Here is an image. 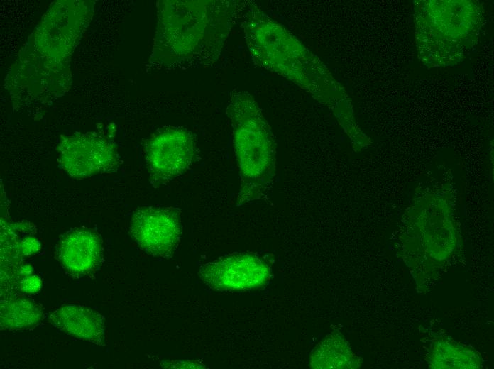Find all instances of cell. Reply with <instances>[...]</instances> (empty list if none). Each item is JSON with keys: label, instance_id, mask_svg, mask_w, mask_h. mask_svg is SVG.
I'll use <instances>...</instances> for the list:
<instances>
[{"label": "cell", "instance_id": "277c9868", "mask_svg": "<svg viewBox=\"0 0 494 369\" xmlns=\"http://www.w3.org/2000/svg\"><path fill=\"white\" fill-rule=\"evenodd\" d=\"M192 133L182 127L167 128L153 137L146 148L149 172L158 182H167L185 172L195 154Z\"/></svg>", "mask_w": 494, "mask_h": 369}, {"label": "cell", "instance_id": "5b68a950", "mask_svg": "<svg viewBox=\"0 0 494 369\" xmlns=\"http://www.w3.org/2000/svg\"><path fill=\"white\" fill-rule=\"evenodd\" d=\"M202 280L216 290H244L263 286L270 270L258 257L246 253L233 255L207 263L199 271Z\"/></svg>", "mask_w": 494, "mask_h": 369}, {"label": "cell", "instance_id": "ba28073f", "mask_svg": "<svg viewBox=\"0 0 494 369\" xmlns=\"http://www.w3.org/2000/svg\"><path fill=\"white\" fill-rule=\"evenodd\" d=\"M49 320L55 328L75 338L104 345V319L92 309L63 305L50 314Z\"/></svg>", "mask_w": 494, "mask_h": 369}, {"label": "cell", "instance_id": "3957f363", "mask_svg": "<svg viewBox=\"0 0 494 369\" xmlns=\"http://www.w3.org/2000/svg\"><path fill=\"white\" fill-rule=\"evenodd\" d=\"M130 234L146 253L170 258L177 248L182 232L179 213L173 208L142 207L133 214Z\"/></svg>", "mask_w": 494, "mask_h": 369}, {"label": "cell", "instance_id": "8992f818", "mask_svg": "<svg viewBox=\"0 0 494 369\" xmlns=\"http://www.w3.org/2000/svg\"><path fill=\"white\" fill-rule=\"evenodd\" d=\"M59 149L62 167L74 177H87L106 171L116 162V154L111 144L93 135L65 138Z\"/></svg>", "mask_w": 494, "mask_h": 369}, {"label": "cell", "instance_id": "7a4b0ae2", "mask_svg": "<svg viewBox=\"0 0 494 369\" xmlns=\"http://www.w3.org/2000/svg\"><path fill=\"white\" fill-rule=\"evenodd\" d=\"M227 114L233 126L234 145L243 187L256 197L270 182L274 168L271 135L253 99L243 92L232 94Z\"/></svg>", "mask_w": 494, "mask_h": 369}, {"label": "cell", "instance_id": "6da1fadb", "mask_svg": "<svg viewBox=\"0 0 494 369\" xmlns=\"http://www.w3.org/2000/svg\"><path fill=\"white\" fill-rule=\"evenodd\" d=\"M216 1H164L160 9L155 55L164 65L208 63L226 37L229 13Z\"/></svg>", "mask_w": 494, "mask_h": 369}, {"label": "cell", "instance_id": "52a82bcc", "mask_svg": "<svg viewBox=\"0 0 494 369\" xmlns=\"http://www.w3.org/2000/svg\"><path fill=\"white\" fill-rule=\"evenodd\" d=\"M56 253L62 265L70 274L85 275L95 270L101 262V241L89 229L77 228L62 238Z\"/></svg>", "mask_w": 494, "mask_h": 369}, {"label": "cell", "instance_id": "7c38bea8", "mask_svg": "<svg viewBox=\"0 0 494 369\" xmlns=\"http://www.w3.org/2000/svg\"><path fill=\"white\" fill-rule=\"evenodd\" d=\"M21 290L26 293H35L41 286L42 281L37 275H26L19 282Z\"/></svg>", "mask_w": 494, "mask_h": 369}, {"label": "cell", "instance_id": "9c48e42d", "mask_svg": "<svg viewBox=\"0 0 494 369\" xmlns=\"http://www.w3.org/2000/svg\"><path fill=\"white\" fill-rule=\"evenodd\" d=\"M361 362L348 342L336 332L317 345L309 359L311 368L315 369L356 368L361 365Z\"/></svg>", "mask_w": 494, "mask_h": 369}, {"label": "cell", "instance_id": "8fae6325", "mask_svg": "<svg viewBox=\"0 0 494 369\" xmlns=\"http://www.w3.org/2000/svg\"><path fill=\"white\" fill-rule=\"evenodd\" d=\"M431 361L434 368H474L480 365L474 351L446 342L436 344Z\"/></svg>", "mask_w": 494, "mask_h": 369}, {"label": "cell", "instance_id": "30bf717a", "mask_svg": "<svg viewBox=\"0 0 494 369\" xmlns=\"http://www.w3.org/2000/svg\"><path fill=\"white\" fill-rule=\"evenodd\" d=\"M43 309L31 300L11 298L1 302V329L16 330L35 327L43 319Z\"/></svg>", "mask_w": 494, "mask_h": 369}]
</instances>
